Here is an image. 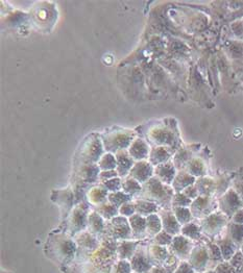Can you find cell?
I'll list each match as a JSON object with an SVG mask.
<instances>
[{
  "instance_id": "obj_22",
  "label": "cell",
  "mask_w": 243,
  "mask_h": 273,
  "mask_svg": "<svg viewBox=\"0 0 243 273\" xmlns=\"http://www.w3.org/2000/svg\"><path fill=\"white\" fill-rule=\"evenodd\" d=\"M135 204V209H136V214L143 216V217H148L149 215L152 214H157L159 211V205L153 203L148 200L144 199H136L134 201Z\"/></svg>"
},
{
  "instance_id": "obj_17",
  "label": "cell",
  "mask_w": 243,
  "mask_h": 273,
  "mask_svg": "<svg viewBox=\"0 0 243 273\" xmlns=\"http://www.w3.org/2000/svg\"><path fill=\"white\" fill-rule=\"evenodd\" d=\"M128 222L131 229L132 239L142 240L147 237V225L145 217L135 214L129 217Z\"/></svg>"
},
{
  "instance_id": "obj_2",
  "label": "cell",
  "mask_w": 243,
  "mask_h": 273,
  "mask_svg": "<svg viewBox=\"0 0 243 273\" xmlns=\"http://www.w3.org/2000/svg\"><path fill=\"white\" fill-rule=\"evenodd\" d=\"M104 147L108 152L116 154L117 151L124 150L132 143V134L124 132H114L105 135L103 138Z\"/></svg>"
},
{
  "instance_id": "obj_30",
  "label": "cell",
  "mask_w": 243,
  "mask_h": 273,
  "mask_svg": "<svg viewBox=\"0 0 243 273\" xmlns=\"http://www.w3.org/2000/svg\"><path fill=\"white\" fill-rule=\"evenodd\" d=\"M96 212L101 215L104 219L107 220H112L114 217H116V215L119 213L118 207H116L114 204H112L111 202L106 201L102 204L97 205L96 207Z\"/></svg>"
},
{
  "instance_id": "obj_5",
  "label": "cell",
  "mask_w": 243,
  "mask_h": 273,
  "mask_svg": "<svg viewBox=\"0 0 243 273\" xmlns=\"http://www.w3.org/2000/svg\"><path fill=\"white\" fill-rule=\"evenodd\" d=\"M107 231L115 240H131L132 234L126 217L116 216L107 227Z\"/></svg>"
},
{
  "instance_id": "obj_19",
  "label": "cell",
  "mask_w": 243,
  "mask_h": 273,
  "mask_svg": "<svg viewBox=\"0 0 243 273\" xmlns=\"http://www.w3.org/2000/svg\"><path fill=\"white\" fill-rule=\"evenodd\" d=\"M196 182V179L191 176L190 173H188L187 171L180 170L174 178V181L172 182V188L175 193L183 192L186 188L190 187V185L194 184Z\"/></svg>"
},
{
  "instance_id": "obj_13",
  "label": "cell",
  "mask_w": 243,
  "mask_h": 273,
  "mask_svg": "<svg viewBox=\"0 0 243 273\" xmlns=\"http://www.w3.org/2000/svg\"><path fill=\"white\" fill-rule=\"evenodd\" d=\"M160 218L162 221V227L163 231L168 233L171 236H178L181 234L182 225L176 219L175 215L170 210H162L160 213Z\"/></svg>"
},
{
  "instance_id": "obj_7",
  "label": "cell",
  "mask_w": 243,
  "mask_h": 273,
  "mask_svg": "<svg viewBox=\"0 0 243 273\" xmlns=\"http://www.w3.org/2000/svg\"><path fill=\"white\" fill-rule=\"evenodd\" d=\"M131 270L135 273H149L153 267L148 257V249L137 248L135 255L129 260Z\"/></svg>"
},
{
  "instance_id": "obj_11",
  "label": "cell",
  "mask_w": 243,
  "mask_h": 273,
  "mask_svg": "<svg viewBox=\"0 0 243 273\" xmlns=\"http://www.w3.org/2000/svg\"><path fill=\"white\" fill-rule=\"evenodd\" d=\"M153 176H154V168L147 161L136 162L135 165L132 166L129 172V178L136 180L141 184L145 183Z\"/></svg>"
},
{
  "instance_id": "obj_9",
  "label": "cell",
  "mask_w": 243,
  "mask_h": 273,
  "mask_svg": "<svg viewBox=\"0 0 243 273\" xmlns=\"http://www.w3.org/2000/svg\"><path fill=\"white\" fill-rule=\"evenodd\" d=\"M104 143L101 140L98 138H91L90 141H88L86 143L85 148L82 150L84 155V162L87 164H93L96 162L98 163V161L104 156Z\"/></svg>"
},
{
  "instance_id": "obj_15",
  "label": "cell",
  "mask_w": 243,
  "mask_h": 273,
  "mask_svg": "<svg viewBox=\"0 0 243 273\" xmlns=\"http://www.w3.org/2000/svg\"><path fill=\"white\" fill-rule=\"evenodd\" d=\"M117 167L116 171L120 178H125L127 174H129L132 166L135 165L134 159L128 154V150H120L115 154Z\"/></svg>"
},
{
  "instance_id": "obj_27",
  "label": "cell",
  "mask_w": 243,
  "mask_h": 273,
  "mask_svg": "<svg viewBox=\"0 0 243 273\" xmlns=\"http://www.w3.org/2000/svg\"><path fill=\"white\" fill-rule=\"evenodd\" d=\"M202 233L203 231H202L201 225H198L194 222H190L183 225L181 229V234L184 237L192 240V241H197V240H200L202 238Z\"/></svg>"
},
{
  "instance_id": "obj_37",
  "label": "cell",
  "mask_w": 243,
  "mask_h": 273,
  "mask_svg": "<svg viewBox=\"0 0 243 273\" xmlns=\"http://www.w3.org/2000/svg\"><path fill=\"white\" fill-rule=\"evenodd\" d=\"M233 242L239 247L243 243V224H237L232 222L229 225V235Z\"/></svg>"
},
{
  "instance_id": "obj_56",
  "label": "cell",
  "mask_w": 243,
  "mask_h": 273,
  "mask_svg": "<svg viewBox=\"0 0 243 273\" xmlns=\"http://www.w3.org/2000/svg\"><path fill=\"white\" fill-rule=\"evenodd\" d=\"M134 273H135V272H134Z\"/></svg>"
},
{
  "instance_id": "obj_24",
  "label": "cell",
  "mask_w": 243,
  "mask_h": 273,
  "mask_svg": "<svg viewBox=\"0 0 243 273\" xmlns=\"http://www.w3.org/2000/svg\"><path fill=\"white\" fill-rule=\"evenodd\" d=\"M169 253L167 248L165 246H160V245H156L153 244L149 247L148 249V257L151 261V263L153 265V263H165L166 260L169 257Z\"/></svg>"
},
{
  "instance_id": "obj_34",
  "label": "cell",
  "mask_w": 243,
  "mask_h": 273,
  "mask_svg": "<svg viewBox=\"0 0 243 273\" xmlns=\"http://www.w3.org/2000/svg\"><path fill=\"white\" fill-rule=\"evenodd\" d=\"M122 191L130 196H138L142 191V184L134 179L127 178L122 181Z\"/></svg>"
},
{
  "instance_id": "obj_50",
  "label": "cell",
  "mask_w": 243,
  "mask_h": 273,
  "mask_svg": "<svg viewBox=\"0 0 243 273\" xmlns=\"http://www.w3.org/2000/svg\"><path fill=\"white\" fill-rule=\"evenodd\" d=\"M232 222L233 223H237V224H243V209H240L239 211H237L234 216L231 218Z\"/></svg>"
},
{
  "instance_id": "obj_10",
  "label": "cell",
  "mask_w": 243,
  "mask_h": 273,
  "mask_svg": "<svg viewBox=\"0 0 243 273\" xmlns=\"http://www.w3.org/2000/svg\"><path fill=\"white\" fill-rule=\"evenodd\" d=\"M88 217L89 215H87L86 205L80 204L75 207L69 219V229L71 234L75 235L77 233H82L81 231L88 226Z\"/></svg>"
},
{
  "instance_id": "obj_47",
  "label": "cell",
  "mask_w": 243,
  "mask_h": 273,
  "mask_svg": "<svg viewBox=\"0 0 243 273\" xmlns=\"http://www.w3.org/2000/svg\"><path fill=\"white\" fill-rule=\"evenodd\" d=\"M173 273H195V270L187 261H183Z\"/></svg>"
},
{
  "instance_id": "obj_53",
  "label": "cell",
  "mask_w": 243,
  "mask_h": 273,
  "mask_svg": "<svg viewBox=\"0 0 243 273\" xmlns=\"http://www.w3.org/2000/svg\"><path fill=\"white\" fill-rule=\"evenodd\" d=\"M205 273H216V271L213 269V270H207L205 271Z\"/></svg>"
},
{
  "instance_id": "obj_46",
  "label": "cell",
  "mask_w": 243,
  "mask_h": 273,
  "mask_svg": "<svg viewBox=\"0 0 243 273\" xmlns=\"http://www.w3.org/2000/svg\"><path fill=\"white\" fill-rule=\"evenodd\" d=\"M214 270L216 273H237V270L230 264V262L224 261L222 263H219Z\"/></svg>"
},
{
  "instance_id": "obj_54",
  "label": "cell",
  "mask_w": 243,
  "mask_h": 273,
  "mask_svg": "<svg viewBox=\"0 0 243 273\" xmlns=\"http://www.w3.org/2000/svg\"><path fill=\"white\" fill-rule=\"evenodd\" d=\"M240 250H241V253L243 254V243L241 244V246H240Z\"/></svg>"
},
{
  "instance_id": "obj_42",
  "label": "cell",
  "mask_w": 243,
  "mask_h": 273,
  "mask_svg": "<svg viewBox=\"0 0 243 273\" xmlns=\"http://www.w3.org/2000/svg\"><path fill=\"white\" fill-rule=\"evenodd\" d=\"M173 240V236L169 235L168 233L161 231L157 236L153 237V243L156 245H160V246H170V244L172 243Z\"/></svg>"
},
{
  "instance_id": "obj_28",
  "label": "cell",
  "mask_w": 243,
  "mask_h": 273,
  "mask_svg": "<svg viewBox=\"0 0 243 273\" xmlns=\"http://www.w3.org/2000/svg\"><path fill=\"white\" fill-rule=\"evenodd\" d=\"M186 171L191 176L203 178L206 174V166L200 159H191L186 165Z\"/></svg>"
},
{
  "instance_id": "obj_31",
  "label": "cell",
  "mask_w": 243,
  "mask_h": 273,
  "mask_svg": "<svg viewBox=\"0 0 243 273\" xmlns=\"http://www.w3.org/2000/svg\"><path fill=\"white\" fill-rule=\"evenodd\" d=\"M76 242L79 243L82 247L85 248H91V249H97L98 242L94 238L93 234L90 232H83L80 233L76 237Z\"/></svg>"
},
{
  "instance_id": "obj_18",
  "label": "cell",
  "mask_w": 243,
  "mask_h": 273,
  "mask_svg": "<svg viewBox=\"0 0 243 273\" xmlns=\"http://www.w3.org/2000/svg\"><path fill=\"white\" fill-rule=\"evenodd\" d=\"M148 138L157 146L163 147H165V145H170L174 142L173 134L165 128H156L151 130V133L148 134Z\"/></svg>"
},
{
  "instance_id": "obj_36",
  "label": "cell",
  "mask_w": 243,
  "mask_h": 273,
  "mask_svg": "<svg viewBox=\"0 0 243 273\" xmlns=\"http://www.w3.org/2000/svg\"><path fill=\"white\" fill-rule=\"evenodd\" d=\"M98 167H99V169H102L103 171L116 170L117 162H116L115 155L111 154V152H107V154H105L101 158V160L98 161Z\"/></svg>"
},
{
  "instance_id": "obj_32",
  "label": "cell",
  "mask_w": 243,
  "mask_h": 273,
  "mask_svg": "<svg viewBox=\"0 0 243 273\" xmlns=\"http://www.w3.org/2000/svg\"><path fill=\"white\" fill-rule=\"evenodd\" d=\"M108 195H109V192L107 191V189H105L103 185H101V187H96V188L92 189L89 192V194H88V197H89V200L92 203L99 205L108 200L107 199Z\"/></svg>"
},
{
  "instance_id": "obj_51",
  "label": "cell",
  "mask_w": 243,
  "mask_h": 273,
  "mask_svg": "<svg viewBox=\"0 0 243 273\" xmlns=\"http://www.w3.org/2000/svg\"><path fill=\"white\" fill-rule=\"evenodd\" d=\"M234 190L238 193L240 198L243 200V182H238L234 185Z\"/></svg>"
},
{
  "instance_id": "obj_52",
  "label": "cell",
  "mask_w": 243,
  "mask_h": 273,
  "mask_svg": "<svg viewBox=\"0 0 243 273\" xmlns=\"http://www.w3.org/2000/svg\"><path fill=\"white\" fill-rule=\"evenodd\" d=\"M149 273H168V272L162 266H153Z\"/></svg>"
},
{
  "instance_id": "obj_23",
  "label": "cell",
  "mask_w": 243,
  "mask_h": 273,
  "mask_svg": "<svg viewBox=\"0 0 243 273\" xmlns=\"http://www.w3.org/2000/svg\"><path fill=\"white\" fill-rule=\"evenodd\" d=\"M216 244L219 246L220 250H222L223 258L225 261H230L238 250V246L233 242V240L229 236L225 237L224 239L218 240Z\"/></svg>"
},
{
  "instance_id": "obj_6",
  "label": "cell",
  "mask_w": 243,
  "mask_h": 273,
  "mask_svg": "<svg viewBox=\"0 0 243 273\" xmlns=\"http://www.w3.org/2000/svg\"><path fill=\"white\" fill-rule=\"evenodd\" d=\"M187 262L192 266V268L196 272L207 271V268L210 264L208 247L204 245H198L196 247H193L190 257Z\"/></svg>"
},
{
  "instance_id": "obj_48",
  "label": "cell",
  "mask_w": 243,
  "mask_h": 273,
  "mask_svg": "<svg viewBox=\"0 0 243 273\" xmlns=\"http://www.w3.org/2000/svg\"><path fill=\"white\" fill-rule=\"evenodd\" d=\"M115 178H119L117 171L116 170H108V171H102L101 173H99L98 180L104 182L106 181L112 180V179H115Z\"/></svg>"
},
{
  "instance_id": "obj_4",
  "label": "cell",
  "mask_w": 243,
  "mask_h": 273,
  "mask_svg": "<svg viewBox=\"0 0 243 273\" xmlns=\"http://www.w3.org/2000/svg\"><path fill=\"white\" fill-rule=\"evenodd\" d=\"M228 217L222 212H214L204 218L201 227L204 234L209 237H215L226 227Z\"/></svg>"
},
{
  "instance_id": "obj_44",
  "label": "cell",
  "mask_w": 243,
  "mask_h": 273,
  "mask_svg": "<svg viewBox=\"0 0 243 273\" xmlns=\"http://www.w3.org/2000/svg\"><path fill=\"white\" fill-rule=\"evenodd\" d=\"M119 214L123 217H131L132 215L136 214V209H135V204L134 201H129L124 203L123 205H121L119 207Z\"/></svg>"
},
{
  "instance_id": "obj_25",
  "label": "cell",
  "mask_w": 243,
  "mask_h": 273,
  "mask_svg": "<svg viewBox=\"0 0 243 273\" xmlns=\"http://www.w3.org/2000/svg\"><path fill=\"white\" fill-rule=\"evenodd\" d=\"M194 184L200 196H210L216 190V182L209 178H200L196 180Z\"/></svg>"
},
{
  "instance_id": "obj_39",
  "label": "cell",
  "mask_w": 243,
  "mask_h": 273,
  "mask_svg": "<svg viewBox=\"0 0 243 273\" xmlns=\"http://www.w3.org/2000/svg\"><path fill=\"white\" fill-rule=\"evenodd\" d=\"M192 201L193 200L190 199L189 197H187L183 192L174 193L172 201H171V206L172 207H190V205L192 204Z\"/></svg>"
},
{
  "instance_id": "obj_26",
  "label": "cell",
  "mask_w": 243,
  "mask_h": 273,
  "mask_svg": "<svg viewBox=\"0 0 243 273\" xmlns=\"http://www.w3.org/2000/svg\"><path fill=\"white\" fill-rule=\"evenodd\" d=\"M88 227L91 234H101L106 229L104 218L99 215L96 211L91 212L88 217Z\"/></svg>"
},
{
  "instance_id": "obj_40",
  "label": "cell",
  "mask_w": 243,
  "mask_h": 273,
  "mask_svg": "<svg viewBox=\"0 0 243 273\" xmlns=\"http://www.w3.org/2000/svg\"><path fill=\"white\" fill-rule=\"evenodd\" d=\"M191 160L190 158V154L188 152L186 149H181L178 154H176L173 158V164L176 169H181L186 166L188 162H189Z\"/></svg>"
},
{
  "instance_id": "obj_1",
  "label": "cell",
  "mask_w": 243,
  "mask_h": 273,
  "mask_svg": "<svg viewBox=\"0 0 243 273\" xmlns=\"http://www.w3.org/2000/svg\"><path fill=\"white\" fill-rule=\"evenodd\" d=\"M174 190L169 184L159 181L156 177H152L149 181L142 184V191L138 195V199H144L163 206L167 209L171 205Z\"/></svg>"
},
{
  "instance_id": "obj_16",
  "label": "cell",
  "mask_w": 243,
  "mask_h": 273,
  "mask_svg": "<svg viewBox=\"0 0 243 273\" xmlns=\"http://www.w3.org/2000/svg\"><path fill=\"white\" fill-rule=\"evenodd\" d=\"M176 173H178V171H176L174 164L171 162L164 163L154 167V177L162 182L169 185L172 184Z\"/></svg>"
},
{
  "instance_id": "obj_43",
  "label": "cell",
  "mask_w": 243,
  "mask_h": 273,
  "mask_svg": "<svg viewBox=\"0 0 243 273\" xmlns=\"http://www.w3.org/2000/svg\"><path fill=\"white\" fill-rule=\"evenodd\" d=\"M112 273H131L130 263L126 260H119L113 266Z\"/></svg>"
},
{
  "instance_id": "obj_41",
  "label": "cell",
  "mask_w": 243,
  "mask_h": 273,
  "mask_svg": "<svg viewBox=\"0 0 243 273\" xmlns=\"http://www.w3.org/2000/svg\"><path fill=\"white\" fill-rule=\"evenodd\" d=\"M102 185L105 189H107L109 193L118 192L120 190H122V181H121L120 178H115V179L104 182Z\"/></svg>"
},
{
  "instance_id": "obj_55",
  "label": "cell",
  "mask_w": 243,
  "mask_h": 273,
  "mask_svg": "<svg viewBox=\"0 0 243 273\" xmlns=\"http://www.w3.org/2000/svg\"><path fill=\"white\" fill-rule=\"evenodd\" d=\"M240 271H241V272H242V273H243V267H242V268H241V269H240Z\"/></svg>"
},
{
  "instance_id": "obj_21",
  "label": "cell",
  "mask_w": 243,
  "mask_h": 273,
  "mask_svg": "<svg viewBox=\"0 0 243 273\" xmlns=\"http://www.w3.org/2000/svg\"><path fill=\"white\" fill-rule=\"evenodd\" d=\"M170 157H171L170 152L166 147L156 146V147H153L150 150V154H149V157H148V160H149L148 162L151 164L152 166L156 167L158 165H161V164L169 162Z\"/></svg>"
},
{
  "instance_id": "obj_29",
  "label": "cell",
  "mask_w": 243,
  "mask_h": 273,
  "mask_svg": "<svg viewBox=\"0 0 243 273\" xmlns=\"http://www.w3.org/2000/svg\"><path fill=\"white\" fill-rule=\"evenodd\" d=\"M146 225H147V236L149 237L157 236L161 231H163L161 218L157 214H152L146 217Z\"/></svg>"
},
{
  "instance_id": "obj_14",
  "label": "cell",
  "mask_w": 243,
  "mask_h": 273,
  "mask_svg": "<svg viewBox=\"0 0 243 273\" xmlns=\"http://www.w3.org/2000/svg\"><path fill=\"white\" fill-rule=\"evenodd\" d=\"M150 150L151 149L147 142L144 139L138 138L132 141V143L128 147V154L134 161H145L149 157Z\"/></svg>"
},
{
  "instance_id": "obj_20",
  "label": "cell",
  "mask_w": 243,
  "mask_h": 273,
  "mask_svg": "<svg viewBox=\"0 0 243 273\" xmlns=\"http://www.w3.org/2000/svg\"><path fill=\"white\" fill-rule=\"evenodd\" d=\"M138 241H126V240H121L117 243V257L119 260H130L135 255L138 248Z\"/></svg>"
},
{
  "instance_id": "obj_38",
  "label": "cell",
  "mask_w": 243,
  "mask_h": 273,
  "mask_svg": "<svg viewBox=\"0 0 243 273\" xmlns=\"http://www.w3.org/2000/svg\"><path fill=\"white\" fill-rule=\"evenodd\" d=\"M207 247L210 258V263H215V265L217 266L219 263H222V262L225 261L223 258L222 250H220L219 246L216 243H209Z\"/></svg>"
},
{
  "instance_id": "obj_3",
  "label": "cell",
  "mask_w": 243,
  "mask_h": 273,
  "mask_svg": "<svg viewBox=\"0 0 243 273\" xmlns=\"http://www.w3.org/2000/svg\"><path fill=\"white\" fill-rule=\"evenodd\" d=\"M218 206L220 212L224 213L228 218H232L237 211L243 209V200L234 189H229L220 196Z\"/></svg>"
},
{
  "instance_id": "obj_45",
  "label": "cell",
  "mask_w": 243,
  "mask_h": 273,
  "mask_svg": "<svg viewBox=\"0 0 243 273\" xmlns=\"http://www.w3.org/2000/svg\"><path fill=\"white\" fill-rule=\"evenodd\" d=\"M228 262H230V264L233 266L237 271L240 270L243 267V254L241 253V250L238 249L236 251V254L232 257V259Z\"/></svg>"
},
{
  "instance_id": "obj_49",
  "label": "cell",
  "mask_w": 243,
  "mask_h": 273,
  "mask_svg": "<svg viewBox=\"0 0 243 273\" xmlns=\"http://www.w3.org/2000/svg\"><path fill=\"white\" fill-rule=\"evenodd\" d=\"M183 193L187 196V197H189L192 200L196 199L198 196H200V194H198V191H197V188L195 187V184H192V185H190V187L186 188L183 191Z\"/></svg>"
},
{
  "instance_id": "obj_35",
  "label": "cell",
  "mask_w": 243,
  "mask_h": 273,
  "mask_svg": "<svg viewBox=\"0 0 243 273\" xmlns=\"http://www.w3.org/2000/svg\"><path fill=\"white\" fill-rule=\"evenodd\" d=\"M172 212L182 226L190 223L193 219L190 207H172Z\"/></svg>"
},
{
  "instance_id": "obj_33",
  "label": "cell",
  "mask_w": 243,
  "mask_h": 273,
  "mask_svg": "<svg viewBox=\"0 0 243 273\" xmlns=\"http://www.w3.org/2000/svg\"><path fill=\"white\" fill-rule=\"evenodd\" d=\"M131 199H132V196L124 193L123 191L109 193L108 195V201L114 204L116 207H118V209L124 203L131 201Z\"/></svg>"
},
{
  "instance_id": "obj_12",
  "label": "cell",
  "mask_w": 243,
  "mask_h": 273,
  "mask_svg": "<svg viewBox=\"0 0 243 273\" xmlns=\"http://www.w3.org/2000/svg\"><path fill=\"white\" fill-rule=\"evenodd\" d=\"M190 210L193 217L206 218L213 212V200L210 196H198L192 201Z\"/></svg>"
},
{
  "instance_id": "obj_8",
  "label": "cell",
  "mask_w": 243,
  "mask_h": 273,
  "mask_svg": "<svg viewBox=\"0 0 243 273\" xmlns=\"http://www.w3.org/2000/svg\"><path fill=\"white\" fill-rule=\"evenodd\" d=\"M171 254L180 260H188L190 257L191 251L193 249L192 240L184 237L183 235L174 236L172 243L169 246Z\"/></svg>"
}]
</instances>
